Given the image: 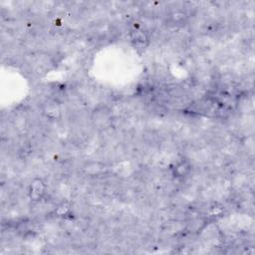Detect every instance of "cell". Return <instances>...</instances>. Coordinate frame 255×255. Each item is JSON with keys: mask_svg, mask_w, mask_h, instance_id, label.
Here are the masks:
<instances>
[{"mask_svg": "<svg viewBox=\"0 0 255 255\" xmlns=\"http://www.w3.org/2000/svg\"><path fill=\"white\" fill-rule=\"evenodd\" d=\"M46 194H47V185L42 178L36 177L30 181L28 187V196L31 201H41Z\"/></svg>", "mask_w": 255, "mask_h": 255, "instance_id": "obj_1", "label": "cell"}, {"mask_svg": "<svg viewBox=\"0 0 255 255\" xmlns=\"http://www.w3.org/2000/svg\"><path fill=\"white\" fill-rule=\"evenodd\" d=\"M193 171V165L187 158L178 159L172 168V174L174 177L177 179H182L188 177Z\"/></svg>", "mask_w": 255, "mask_h": 255, "instance_id": "obj_2", "label": "cell"}, {"mask_svg": "<svg viewBox=\"0 0 255 255\" xmlns=\"http://www.w3.org/2000/svg\"><path fill=\"white\" fill-rule=\"evenodd\" d=\"M92 122L94 123L95 127L106 128L111 123V113L105 108L101 107L96 109L92 115Z\"/></svg>", "mask_w": 255, "mask_h": 255, "instance_id": "obj_3", "label": "cell"}, {"mask_svg": "<svg viewBox=\"0 0 255 255\" xmlns=\"http://www.w3.org/2000/svg\"><path fill=\"white\" fill-rule=\"evenodd\" d=\"M132 43L138 48H144L149 44V35L142 28L135 27L130 34Z\"/></svg>", "mask_w": 255, "mask_h": 255, "instance_id": "obj_4", "label": "cell"}, {"mask_svg": "<svg viewBox=\"0 0 255 255\" xmlns=\"http://www.w3.org/2000/svg\"><path fill=\"white\" fill-rule=\"evenodd\" d=\"M106 171V166L100 161H89L83 166V173L88 177H100Z\"/></svg>", "mask_w": 255, "mask_h": 255, "instance_id": "obj_5", "label": "cell"}, {"mask_svg": "<svg viewBox=\"0 0 255 255\" xmlns=\"http://www.w3.org/2000/svg\"><path fill=\"white\" fill-rule=\"evenodd\" d=\"M187 19H188L187 14L182 11H178V10L171 13L170 17H169V21L171 23H173L174 25H182L183 23L187 21Z\"/></svg>", "mask_w": 255, "mask_h": 255, "instance_id": "obj_6", "label": "cell"}, {"mask_svg": "<svg viewBox=\"0 0 255 255\" xmlns=\"http://www.w3.org/2000/svg\"><path fill=\"white\" fill-rule=\"evenodd\" d=\"M70 213H71V205L69 204V202H67V201H63L60 204H58V206L55 210V214L59 217L67 216L70 215Z\"/></svg>", "mask_w": 255, "mask_h": 255, "instance_id": "obj_7", "label": "cell"}]
</instances>
